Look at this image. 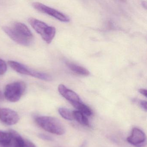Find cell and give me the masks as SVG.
I'll list each match as a JSON object with an SVG mask.
<instances>
[{
    "instance_id": "cell-1",
    "label": "cell",
    "mask_w": 147,
    "mask_h": 147,
    "mask_svg": "<svg viewBox=\"0 0 147 147\" xmlns=\"http://www.w3.org/2000/svg\"><path fill=\"white\" fill-rule=\"evenodd\" d=\"M2 29L11 39L20 45L30 46L34 41L32 32L23 23L15 22L11 26H5Z\"/></svg>"
},
{
    "instance_id": "cell-2",
    "label": "cell",
    "mask_w": 147,
    "mask_h": 147,
    "mask_svg": "<svg viewBox=\"0 0 147 147\" xmlns=\"http://www.w3.org/2000/svg\"><path fill=\"white\" fill-rule=\"evenodd\" d=\"M36 121L40 127L48 132L59 136L65 133L64 125L56 118L50 116H41L36 118Z\"/></svg>"
},
{
    "instance_id": "cell-3",
    "label": "cell",
    "mask_w": 147,
    "mask_h": 147,
    "mask_svg": "<svg viewBox=\"0 0 147 147\" xmlns=\"http://www.w3.org/2000/svg\"><path fill=\"white\" fill-rule=\"evenodd\" d=\"M28 21L32 28L41 36L45 42L49 44L51 42L56 32L55 27L49 26L44 22L33 18L29 19Z\"/></svg>"
},
{
    "instance_id": "cell-4",
    "label": "cell",
    "mask_w": 147,
    "mask_h": 147,
    "mask_svg": "<svg viewBox=\"0 0 147 147\" xmlns=\"http://www.w3.org/2000/svg\"><path fill=\"white\" fill-rule=\"evenodd\" d=\"M26 89V85L24 82L18 81L10 83L6 86L4 96L8 101L16 102L20 99Z\"/></svg>"
},
{
    "instance_id": "cell-5",
    "label": "cell",
    "mask_w": 147,
    "mask_h": 147,
    "mask_svg": "<svg viewBox=\"0 0 147 147\" xmlns=\"http://www.w3.org/2000/svg\"><path fill=\"white\" fill-rule=\"evenodd\" d=\"M8 63L10 67L14 71L21 74L30 76L46 81H50L52 79L49 75L31 69L18 62L10 61L8 62Z\"/></svg>"
},
{
    "instance_id": "cell-6",
    "label": "cell",
    "mask_w": 147,
    "mask_h": 147,
    "mask_svg": "<svg viewBox=\"0 0 147 147\" xmlns=\"http://www.w3.org/2000/svg\"><path fill=\"white\" fill-rule=\"evenodd\" d=\"M32 5L37 11L43 13H46L61 22H68L69 21V18L63 13L42 3L34 2L32 3Z\"/></svg>"
},
{
    "instance_id": "cell-7",
    "label": "cell",
    "mask_w": 147,
    "mask_h": 147,
    "mask_svg": "<svg viewBox=\"0 0 147 147\" xmlns=\"http://www.w3.org/2000/svg\"><path fill=\"white\" fill-rule=\"evenodd\" d=\"M20 120L18 114L13 110L7 108H0V120L7 125L16 124Z\"/></svg>"
},
{
    "instance_id": "cell-8",
    "label": "cell",
    "mask_w": 147,
    "mask_h": 147,
    "mask_svg": "<svg viewBox=\"0 0 147 147\" xmlns=\"http://www.w3.org/2000/svg\"><path fill=\"white\" fill-rule=\"evenodd\" d=\"M146 136L145 133L138 128H133L131 134L127 138L129 143L136 147H143L146 143Z\"/></svg>"
},
{
    "instance_id": "cell-9",
    "label": "cell",
    "mask_w": 147,
    "mask_h": 147,
    "mask_svg": "<svg viewBox=\"0 0 147 147\" xmlns=\"http://www.w3.org/2000/svg\"><path fill=\"white\" fill-rule=\"evenodd\" d=\"M58 90L60 94L68 100L71 105L76 102L81 101L80 98L75 92L69 89L63 84H61L58 86Z\"/></svg>"
},
{
    "instance_id": "cell-10",
    "label": "cell",
    "mask_w": 147,
    "mask_h": 147,
    "mask_svg": "<svg viewBox=\"0 0 147 147\" xmlns=\"http://www.w3.org/2000/svg\"><path fill=\"white\" fill-rule=\"evenodd\" d=\"M66 65L67 67L72 70L74 73L80 75L87 76L90 74L89 71L86 69L81 66L77 65L73 63L67 62Z\"/></svg>"
},
{
    "instance_id": "cell-11",
    "label": "cell",
    "mask_w": 147,
    "mask_h": 147,
    "mask_svg": "<svg viewBox=\"0 0 147 147\" xmlns=\"http://www.w3.org/2000/svg\"><path fill=\"white\" fill-rule=\"evenodd\" d=\"M72 105L75 108L78 109L79 111L82 113L84 115L90 116L92 114V111L91 108L82 101L74 103Z\"/></svg>"
},
{
    "instance_id": "cell-12",
    "label": "cell",
    "mask_w": 147,
    "mask_h": 147,
    "mask_svg": "<svg viewBox=\"0 0 147 147\" xmlns=\"http://www.w3.org/2000/svg\"><path fill=\"white\" fill-rule=\"evenodd\" d=\"M74 119H75L78 123L85 126L89 125V121L87 117L82 113L79 111H74L73 112Z\"/></svg>"
},
{
    "instance_id": "cell-13",
    "label": "cell",
    "mask_w": 147,
    "mask_h": 147,
    "mask_svg": "<svg viewBox=\"0 0 147 147\" xmlns=\"http://www.w3.org/2000/svg\"><path fill=\"white\" fill-rule=\"evenodd\" d=\"M12 138L10 132L0 130V144L5 147H7L11 142Z\"/></svg>"
},
{
    "instance_id": "cell-14",
    "label": "cell",
    "mask_w": 147,
    "mask_h": 147,
    "mask_svg": "<svg viewBox=\"0 0 147 147\" xmlns=\"http://www.w3.org/2000/svg\"><path fill=\"white\" fill-rule=\"evenodd\" d=\"M59 114L64 119L68 120H72L74 119L73 112L68 109L65 107H60L58 109Z\"/></svg>"
},
{
    "instance_id": "cell-15",
    "label": "cell",
    "mask_w": 147,
    "mask_h": 147,
    "mask_svg": "<svg viewBox=\"0 0 147 147\" xmlns=\"http://www.w3.org/2000/svg\"><path fill=\"white\" fill-rule=\"evenodd\" d=\"M7 70V65L5 61L0 59V76L3 75Z\"/></svg>"
},
{
    "instance_id": "cell-16",
    "label": "cell",
    "mask_w": 147,
    "mask_h": 147,
    "mask_svg": "<svg viewBox=\"0 0 147 147\" xmlns=\"http://www.w3.org/2000/svg\"><path fill=\"white\" fill-rule=\"evenodd\" d=\"M39 137L41 139H43L46 141H52L53 140V138L50 136L44 134H40L39 135Z\"/></svg>"
},
{
    "instance_id": "cell-17",
    "label": "cell",
    "mask_w": 147,
    "mask_h": 147,
    "mask_svg": "<svg viewBox=\"0 0 147 147\" xmlns=\"http://www.w3.org/2000/svg\"><path fill=\"white\" fill-rule=\"evenodd\" d=\"M139 105L141 106V108L144 110L145 111H147V103L146 100H141L139 101Z\"/></svg>"
},
{
    "instance_id": "cell-18",
    "label": "cell",
    "mask_w": 147,
    "mask_h": 147,
    "mask_svg": "<svg viewBox=\"0 0 147 147\" xmlns=\"http://www.w3.org/2000/svg\"><path fill=\"white\" fill-rule=\"evenodd\" d=\"M24 147H36L34 143L28 139H24Z\"/></svg>"
},
{
    "instance_id": "cell-19",
    "label": "cell",
    "mask_w": 147,
    "mask_h": 147,
    "mask_svg": "<svg viewBox=\"0 0 147 147\" xmlns=\"http://www.w3.org/2000/svg\"><path fill=\"white\" fill-rule=\"evenodd\" d=\"M138 92L144 97H147V90L144 88H140L138 90Z\"/></svg>"
}]
</instances>
